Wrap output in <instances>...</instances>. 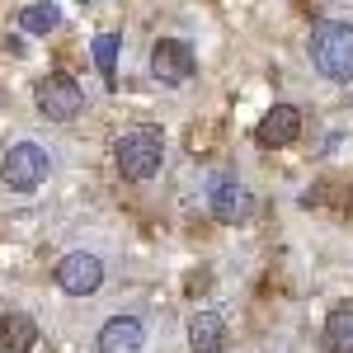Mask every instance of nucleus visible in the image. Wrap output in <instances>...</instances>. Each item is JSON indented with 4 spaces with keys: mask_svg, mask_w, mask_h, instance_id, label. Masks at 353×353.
I'll use <instances>...</instances> for the list:
<instances>
[{
    "mask_svg": "<svg viewBox=\"0 0 353 353\" xmlns=\"http://www.w3.org/2000/svg\"><path fill=\"white\" fill-rule=\"evenodd\" d=\"M208 203H212V217H217L221 226H241V221H250V212H254L250 189L236 184V179H217L212 193H208Z\"/></svg>",
    "mask_w": 353,
    "mask_h": 353,
    "instance_id": "7",
    "label": "nucleus"
},
{
    "mask_svg": "<svg viewBox=\"0 0 353 353\" xmlns=\"http://www.w3.org/2000/svg\"><path fill=\"white\" fill-rule=\"evenodd\" d=\"M151 76L161 85H189L198 76V57L184 38H161L151 48Z\"/></svg>",
    "mask_w": 353,
    "mask_h": 353,
    "instance_id": "6",
    "label": "nucleus"
},
{
    "mask_svg": "<svg viewBox=\"0 0 353 353\" xmlns=\"http://www.w3.org/2000/svg\"><path fill=\"white\" fill-rule=\"evenodd\" d=\"M33 344H38V325H33V316L10 311V316L0 321V353H28Z\"/></svg>",
    "mask_w": 353,
    "mask_h": 353,
    "instance_id": "11",
    "label": "nucleus"
},
{
    "mask_svg": "<svg viewBox=\"0 0 353 353\" xmlns=\"http://www.w3.org/2000/svg\"><path fill=\"white\" fill-rule=\"evenodd\" d=\"M113 161L123 170V179H156L165 165L161 128H132V132H123L118 146H113Z\"/></svg>",
    "mask_w": 353,
    "mask_h": 353,
    "instance_id": "2",
    "label": "nucleus"
},
{
    "mask_svg": "<svg viewBox=\"0 0 353 353\" xmlns=\"http://www.w3.org/2000/svg\"><path fill=\"white\" fill-rule=\"evenodd\" d=\"M311 61L325 81H353V24L344 19H325L311 33Z\"/></svg>",
    "mask_w": 353,
    "mask_h": 353,
    "instance_id": "1",
    "label": "nucleus"
},
{
    "mask_svg": "<svg viewBox=\"0 0 353 353\" xmlns=\"http://www.w3.org/2000/svg\"><path fill=\"white\" fill-rule=\"evenodd\" d=\"M189 349L193 353H221L226 349V321H221V311L203 306V311L189 316Z\"/></svg>",
    "mask_w": 353,
    "mask_h": 353,
    "instance_id": "10",
    "label": "nucleus"
},
{
    "mask_svg": "<svg viewBox=\"0 0 353 353\" xmlns=\"http://www.w3.org/2000/svg\"><path fill=\"white\" fill-rule=\"evenodd\" d=\"M33 104H38L43 118H52V123H71V118H81V109H85V90L71 81L66 71H52V76L38 81Z\"/></svg>",
    "mask_w": 353,
    "mask_h": 353,
    "instance_id": "4",
    "label": "nucleus"
},
{
    "mask_svg": "<svg viewBox=\"0 0 353 353\" xmlns=\"http://www.w3.org/2000/svg\"><path fill=\"white\" fill-rule=\"evenodd\" d=\"M325 353H353V306H334L325 316Z\"/></svg>",
    "mask_w": 353,
    "mask_h": 353,
    "instance_id": "12",
    "label": "nucleus"
},
{
    "mask_svg": "<svg viewBox=\"0 0 353 353\" xmlns=\"http://www.w3.org/2000/svg\"><path fill=\"white\" fill-rule=\"evenodd\" d=\"M118 48H123V38H118V33H99V38H94V48H90V52H94V66H99V76H104V81H113V71H118Z\"/></svg>",
    "mask_w": 353,
    "mask_h": 353,
    "instance_id": "14",
    "label": "nucleus"
},
{
    "mask_svg": "<svg viewBox=\"0 0 353 353\" xmlns=\"http://www.w3.org/2000/svg\"><path fill=\"white\" fill-rule=\"evenodd\" d=\"M297 137H301V109H292V104H273L259 118V146H292Z\"/></svg>",
    "mask_w": 353,
    "mask_h": 353,
    "instance_id": "8",
    "label": "nucleus"
},
{
    "mask_svg": "<svg viewBox=\"0 0 353 353\" xmlns=\"http://www.w3.org/2000/svg\"><path fill=\"white\" fill-rule=\"evenodd\" d=\"M48 151L38 146V141H14L10 151H5V161H0V184L14 193H33L43 179H48Z\"/></svg>",
    "mask_w": 353,
    "mask_h": 353,
    "instance_id": "3",
    "label": "nucleus"
},
{
    "mask_svg": "<svg viewBox=\"0 0 353 353\" xmlns=\"http://www.w3.org/2000/svg\"><path fill=\"white\" fill-rule=\"evenodd\" d=\"M146 349V330L137 316H113L99 330V353H141Z\"/></svg>",
    "mask_w": 353,
    "mask_h": 353,
    "instance_id": "9",
    "label": "nucleus"
},
{
    "mask_svg": "<svg viewBox=\"0 0 353 353\" xmlns=\"http://www.w3.org/2000/svg\"><path fill=\"white\" fill-rule=\"evenodd\" d=\"M52 278H57V288H61L66 297H94V292L104 288V259L76 250V254H66V259L57 264Z\"/></svg>",
    "mask_w": 353,
    "mask_h": 353,
    "instance_id": "5",
    "label": "nucleus"
},
{
    "mask_svg": "<svg viewBox=\"0 0 353 353\" xmlns=\"http://www.w3.org/2000/svg\"><path fill=\"white\" fill-rule=\"evenodd\" d=\"M57 24H61V10H57L52 0H38V5H28L24 14H19V28H24V33H33V38L52 33Z\"/></svg>",
    "mask_w": 353,
    "mask_h": 353,
    "instance_id": "13",
    "label": "nucleus"
}]
</instances>
